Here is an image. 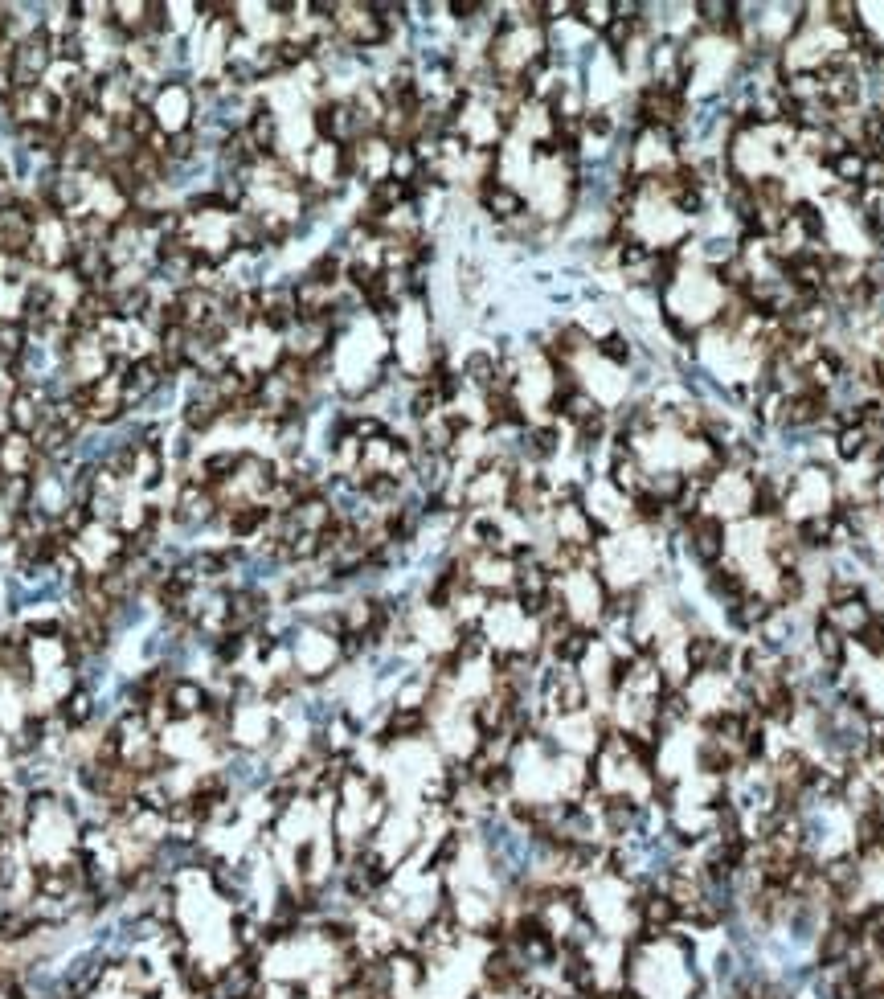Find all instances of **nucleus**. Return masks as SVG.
Here are the masks:
<instances>
[{"instance_id": "nucleus-1", "label": "nucleus", "mask_w": 884, "mask_h": 999, "mask_svg": "<svg viewBox=\"0 0 884 999\" xmlns=\"http://www.w3.org/2000/svg\"><path fill=\"white\" fill-rule=\"evenodd\" d=\"M152 115H156V127L160 136H181V132H193V123L201 115V103H197V91H193V78L189 74H172L156 86L152 95Z\"/></svg>"}, {"instance_id": "nucleus-2", "label": "nucleus", "mask_w": 884, "mask_h": 999, "mask_svg": "<svg viewBox=\"0 0 884 999\" xmlns=\"http://www.w3.org/2000/svg\"><path fill=\"white\" fill-rule=\"evenodd\" d=\"M676 541H680V557H688L700 574L721 566V561L729 557V525L713 512H696L688 525L676 533Z\"/></svg>"}, {"instance_id": "nucleus-3", "label": "nucleus", "mask_w": 884, "mask_h": 999, "mask_svg": "<svg viewBox=\"0 0 884 999\" xmlns=\"http://www.w3.org/2000/svg\"><path fill=\"white\" fill-rule=\"evenodd\" d=\"M700 586H704V594H709L721 611L725 606H733V602H741L749 590H754V578H749L733 557H725L721 566H713V570H704L700 574Z\"/></svg>"}, {"instance_id": "nucleus-4", "label": "nucleus", "mask_w": 884, "mask_h": 999, "mask_svg": "<svg viewBox=\"0 0 884 999\" xmlns=\"http://www.w3.org/2000/svg\"><path fill=\"white\" fill-rule=\"evenodd\" d=\"M209 688H205V680L201 676H176L172 684H168V692H164V705H168V713H172V721H197L205 709H209Z\"/></svg>"}, {"instance_id": "nucleus-5", "label": "nucleus", "mask_w": 884, "mask_h": 999, "mask_svg": "<svg viewBox=\"0 0 884 999\" xmlns=\"http://www.w3.org/2000/svg\"><path fill=\"white\" fill-rule=\"evenodd\" d=\"M37 467H41V455L29 434L21 430L0 434V475H33Z\"/></svg>"}]
</instances>
